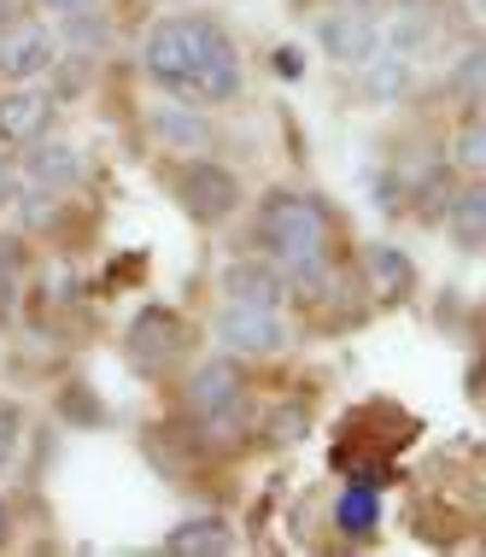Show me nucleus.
<instances>
[{"label": "nucleus", "mask_w": 486, "mask_h": 557, "mask_svg": "<svg viewBox=\"0 0 486 557\" xmlns=\"http://www.w3.org/2000/svg\"><path fill=\"white\" fill-rule=\"evenodd\" d=\"M182 405H188V417L200 423L217 446H229L240 434V417H247V370H240L235 352L211 358L188 375V387H182Z\"/></svg>", "instance_id": "nucleus-3"}, {"label": "nucleus", "mask_w": 486, "mask_h": 557, "mask_svg": "<svg viewBox=\"0 0 486 557\" xmlns=\"http://www.w3.org/2000/svg\"><path fill=\"white\" fill-rule=\"evenodd\" d=\"M18 441H24V417H18V405H12V399H0V470L18 458Z\"/></svg>", "instance_id": "nucleus-23"}, {"label": "nucleus", "mask_w": 486, "mask_h": 557, "mask_svg": "<svg viewBox=\"0 0 486 557\" xmlns=\"http://www.w3.org/2000/svg\"><path fill=\"white\" fill-rule=\"evenodd\" d=\"M83 153L71 141H29V153H24V176L29 183H41V188H71V183H83Z\"/></svg>", "instance_id": "nucleus-14"}, {"label": "nucleus", "mask_w": 486, "mask_h": 557, "mask_svg": "<svg viewBox=\"0 0 486 557\" xmlns=\"http://www.w3.org/2000/svg\"><path fill=\"white\" fill-rule=\"evenodd\" d=\"M358 71V95L370 100V107H392V100H404L410 95V83H416V71H410V59L404 53H387V48H375Z\"/></svg>", "instance_id": "nucleus-13"}, {"label": "nucleus", "mask_w": 486, "mask_h": 557, "mask_svg": "<svg viewBox=\"0 0 486 557\" xmlns=\"http://www.w3.org/2000/svg\"><path fill=\"white\" fill-rule=\"evenodd\" d=\"M287 276L270 259H235L223 270V299L229 306H287Z\"/></svg>", "instance_id": "nucleus-10"}, {"label": "nucleus", "mask_w": 486, "mask_h": 557, "mask_svg": "<svg viewBox=\"0 0 486 557\" xmlns=\"http://www.w3.org/2000/svg\"><path fill=\"white\" fill-rule=\"evenodd\" d=\"M363 270H370V294H382L387 306H399V299L416 294V264H410L399 247H387V240H375V247L363 252Z\"/></svg>", "instance_id": "nucleus-15"}, {"label": "nucleus", "mask_w": 486, "mask_h": 557, "mask_svg": "<svg viewBox=\"0 0 486 557\" xmlns=\"http://www.w3.org/2000/svg\"><path fill=\"white\" fill-rule=\"evenodd\" d=\"M53 117V95L36 83H12L0 95V141H36Z\"/></svg>", "instance_id": "nucleus-12"}, {"label": "nucleus", "mask_w": 486, "mask_h": 557, "mask_svg": "<svg viewBox=\"0 0 486 557\" xmlns=\"http://www.w3.org/2000/svg\"><path fill=\"white\" fill-rule=\"evenodd\" d=\"M12 24H18V0H0V36H7Z\"/></svg>", "instance_id": "nucleus-27"}, {"label": "nucleus", "mask_w": 486, "mask_h": 557, "mask_svg": "<svg viewBox=\"0 0 486 557\" xmlns=\"http://www.w3.org/2000/svg\"><path fill=\"white\" fill-rule=\"evenodd\" d=\"M258 434H264L270 446H299V441L311 434V411H306L299 399H287V405H276V411L258 423Z\"/></svg>", "instance_id": "nucleus-21"}, {"label": "nucleus", "mask_w": 486, "mask_h": 557, "mask_svg": "<svg viewBox=\"0 0 486 557\" xmlns=\"http://www.w3.org/2000/svg\"><path fill=\"white\" fill-rule=\"evenodd\" d=\"M446 235L458 252H486V176H463L446 206Z\"/></svg>", "instance_id": "nucleus-11"}, {"label": "nucleus", "mask_w": 486, "mask_h": 557, "mask_svg": "<svg viewBox=\"0 0 486 557\" xmlns=\"http://www.w3.org/2000/svg\"><path fill=\"white\" fill-rule=\"evenodd\" d=\"M171 188H176V206L188 212L200 230H217V223H229L240 212V200H247V188H240V176L229 171V164H217V159H182L176 164V176H171Z\"/></svg>", "instance_id": "nucleus-4"}, {"label": "nucleus", "mask_w": 486, "mask_h": 557, "mask_svg": "<svg viewBox=\"0 0 486 557\" xmlns=\"http://www.w3.org/2000/svg\"><path fill=\"white\" fill-rule=\"evenodd\" d=\"M316 48L340 65H363L375 48H382V24H375L370 7H340V12H323L316 18Z\"/></svg>", "instance_id": "nucleus-9"}, {"label": "nucleus", "mask_w": 486, "mask_h": 557, "mask_svg": "<svg viewBox=\"0 0 486 557\" xmlns=\"http://www.w3.org/2000/svg\"><path fill=\"white\" fill-rule=\"evenodd\" d=\"M270 71H276V77H287V83H294L299 71H306V65H299V48H276V53H270Z\"/></svg>", "instance_id": "nucleus-26"}, {"label": "nucleus", "mask_w": 486, "mask_h": 557, "mask_svg": "<svg viewBox=\"0 0 486 557\" xmlns=\"http://www.w3.org/2000/svg\"><path fill=\"white\" fill-rule=\"evenodd\" d=\"M375 24H382V48L404 53V59H416L434 36V12H416V7H392L387 18H375Z\"/></svg>", "instance_id": "nucleus-17"}, {"label": "nucleus", "mask_w": 486, "mask_h": 557, "mask_svg": "<svg viewBox=\"0 0 486 557\" xmlns=\"http://www.w3.org/2000/svg\"><path fill=\"white\" fill-rule=\"evenodd\" d=\"M147 129H153V141L164 153H182V159H200L217 147V124L205 117V107H194V100H159L153 112H147Z\"/></svg>", "instance_id": "nucleus-7"}, {"label": "nucleus", "mask_w": 486, "mask_h": 557, "mask_svg": "<svg viewBox=\"0 0 486 557\" xmlns=\"http://www.w3.org/2000/svg\"><path fill=\"white\" fill-rule=\"evenodd\" d=\"M171 552H188V557H223L235 552V522L229 517H188L182 529L164 534Z\"/></svg>", "instance_id": "nucleus-16"}, {"label": "nucleus", "mask_w": 486, "mask_h": 557, "mask_svg": "<svg viewBox=\"0 0 486 557\" xmlns=\"http://www.w3.org/2000/svg\"><path fill=\"white\" fill-rule=\"evenodd\" d=\"M59 212H65L59 188H41V183H36V194H24V223H29V230H53Z\"/></svg>", "instance_id": "nucleus-22"}, {"label": "nucleus", "mask_w": 486, "mask_h": 557, "mask_svg": "<svg viewBox=\"0 0 486 557\" xmlns=\"http://www.w3.org/2000/svg\"><path fill=\"white\" fill-rule=\"evenodd\" d=\"M211 335H217V346L235 358H276L282 346L294 341V329H287L282 306H229V299H223Z\"/></svg>", "instance_id": "nucleus-5"}, {"label": "nucleus", "mask_w": 486, "mask_h": 557, "mask_svg": "<svg viewBox=\"0 0 486 557\" xmlns=\"http://www.w3.org/2000/svg\"><path fill=\"white\" fill-rule=\"evenodd\" d=\"M7 522H12V510H7V499H0V540H7Z\"/></svg>", "instance_id": "nucleus-29"}, {"label": "nucleus", "mask_w": 486, "mask_h": 557, "mask_svg": "<svg viewBox=\"0 0 486 557\" xmlns=\"http://www.w3.org/2000/svg\"><path fill=\"white\" fill-rule=\"evenodd\" d=\"M258 247L264 259L287 276V288L306 294V299H323V288H334V264H340V223L316 194H299V188H270L258 200Z\"/></svg>", "instance_id": "nucleus-2"}, {"label": "nucleus", "mask_w": 486, "mask_h": 557, "mask_svg": "<svg viewBox=\"0 0 486 557\" xmlns=\"http://www.w3.org/2000/svg\"><path fill=\"white\" fill-rule=\"evenodd\" d=\"M141 71L164 95L194 100V107H229L247 83L240 71V48L223 24L182 12V18H159L141 41Z\"/></svg>", "instance_id": "nucleus-1"}, {"label": "nucleus", "mask_w": 486, "mask_h": 557, "mask_svg": "<svg viewBox=\"0 0 486 557\" xmlns=\"http://www.w3.org/2000/svg\"><path fill=\"white\" fill-rule=\"evenodd\" d=\"M334 529L346 540H375L382 529V493L375 487H346L340 499H334Z\"/></svg>", "instance_id": "nucleus-18"}, {"label": "nucleus", "mask_w": 486, "mask_h": 557, "mask_svg": "<svg viewBox=\"0 0 486 557\" xmlns=\"http://www.w3.org/2000/svg\"><path fill=\"white\" fill-rule=\"evenodd\" d=\"M36 7L53 18H77V12H100V0H36Z\"/></svg>", "instance_id": "nucleus-24"}, {"label": "nucleus", "mask_w": 486, "mask_h": 557, "mask_svg": "<svg viewBox=\"0 0 486 557\" xmlns=\"http://www.w3.org/2000/svg\"><path fill=\"white\" fill-rule=\"evenodd\" d=\"M59 53H65V41H59L48 24H12L7 36H0V83L48 77V71L59 65Z\"/></svg>", "instance_id": "nucleus-8"}, {"label": "nucleus", "mask_w": 486, "mask_h": 557, "mask_svg": "<svg viewBox=\"0 0 486 557\" xmlns=\"http://www.w3.org/2000/svg\"><path fill=\"white\" fill-rule=\"evenodd\" d=\"M0 206H18V164L0 153Z\"/></svg>", "instance_id": "nucleus-25"}, {"label": "nucleus", "mask_w": 486, "mask_h": 557, "mask_svg": "<svg viewBox=\"0 0 486 557\" xmlns=\"http://www.w3.org/2000/svg\"><path fill=\"white\" fill-rule=\"evenodd\" d=\"M446 95H451V100H463V107H481V100H486V36H481V41H469V48L451 59V71H446Z\"/></svg>", "instance_id": "nucleus-19"}, {"label": "nucleus", "mask_w": 486, "mask_h": 557, "mask_svg": "<svg viewBox=\"0 0 486 557\" xmlns=\"http://www.w3.org/2000/svg\"><path fill=\"white\" fill-rule=\"evenodd\" d=\"M392 7H416V12H439L446 0H392Z\"/></svg>", "instance_id": "nucleus-28"}, {"label": "nucleus", "mask_w": 486, "mask_h": 557, "mask_svg": "<svg viewBox=\"0 0 486 557\" xmlns=\"http://www.w3.org/2000/svg\"><path fill=\"white\" fill-rule=\"evenodd\" d=\"M182 352H188V323L164 306H141V318L129 323V364L141 375H164Z\"/></svg>", "instance_id": "nucleus-6"}, {"label": "nucleus", "mask_w": 486, "mask_h": 557, "mask_svg": "<svg viewBox=\"0 0 486 557\" xmlns=\"http://www.w3.org/2000/svg\"><path fill=\"white\" fill-rule=\"evenodd\" d=\"M451 171L458 176H486V112H469L458 129H451V147H446Z\"/></svg>", "instance_id": "nucleus-20"}, {"label": "nucleus", "mask_w": 486, "mask_h": 557, "mask_svg": "<svg viewBox=\"0 0 486 557\" xmlns=\"http://www.w3.org/2000/svg\"><path fill=\"white\" fill-rule=\"evenodd\" d=\"M340 7H382V0H340Z\"/></svg>", "instance_id": "nucleus-30"}]
</instances>
